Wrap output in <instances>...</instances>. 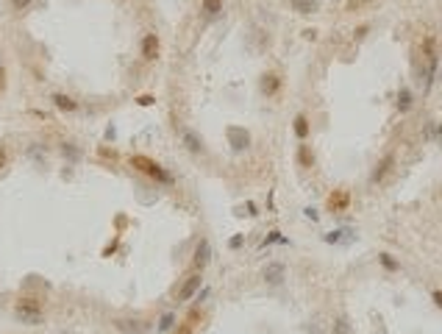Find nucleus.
<instances>
[{
    "mask_svg": "<svg viewBox=\"0 0 442 334\" xmlns=\"http://www.w3.org/2000/svg\"><path fill=\"white\" fill-rule=\"evenodd\" d=\"M131 165L137 167V170H142L145 175L156 179V181H170V173H167V170H161V165H156L153 159H148V156H134Z\"/></svg>",
    "mask_w": 442,
    "mask_h": 334,
    "instance_id": "f257e3e1",
    "label": "nucleus"
},
{
    "mask_svg": "<svg viewBox=\"0 0 442 334\" xmlns=\"http://www.w3.org/2000/svg\"><path fill=\"white\" fill-rule=\"evenodd\" d=\"M17 315L25 320V323H39L42 320V304L39 301H33V298H20V304H17Z\"/></svg>",
    "mask_w": 442,
    "mask_h": 334,
    "instance_id": "f03ea898",
    "label": "nucleus"
},
{
    "mask_svg": "<svg viewBox=\"0 0 442 334\" xmlns=\"http://www.w3.org/2000/svg\"><path fill=\"white\" fill-rule=\"evenodd\" d=\"M284 276H287V270H284V265H278V262H270L267 268L262 270V278L267 284H273V287H278V284L284 282Z\"/></svg>",
    "mask_w": 442,
    "mask_h": 334,
    "instance_id": "7ed1b4c3",
    "label": "nucleus"
},
{
    "mask_svg": "<svg viewBox=\"0 0 442 334\" xmlns=\"http://www.w3.org/2000/svg\"><path fill=\"white\" fill-rule=\"evenodd\" d=\"M159 50H161L159 37L156 33H145V39H142V59H148V61L159 59Z\"/></svg>",
    "mask_w": 442,
    "mask_h": 334,
    "instance_id": "20e7f679",
    "label": "nucleus"
},
{
    "mask_svg": "<svg viewBox=\"0 0 442 334\" xmlns=\"http://www.w3.org/2000/svg\"><path fill=\"white\" fill-rule=\"evenodd\" d=\"M178 134H181V139H183V145H187L189 153H203V139L192 131V128H178Z\"/></svg>",
    "mask_w": 442,
    "mask_h": 334,
    "instance_id": "39448f33",
    "label": "nucleus"
},
{
    "mask_svg": "<svg viewBox=\"0 0 442 334\" xmlns=\"http://www.w3.org/2000/svg\"><path fill=\"white\" fill-rule=\"evenodd\" d=\"M198 290H200V273H195V276H189L187 282L181 284V290H178V301H189V298H192Z\"/></svg>",
    "mask_w": 442,
    "mask_h": 334,
    "instance_id": "423d86ee",
    "label": "nucleus"
},
{
    "mask_svg": "<svg viewBox=\"0 0 442 334\" xmlns=\"http://www.w3.org/2000/svg\"><path fill=\"white\" fill-rule=\"evenodd\" d=\"M209 259H212V245H209V240H200L198 248H195V268L203 270L209 265Z\"/></svg>",
    "mask_w": 442,
    "mask_h": 334,
    "instance_id": "0eeeda50",
    "label": "nucleus"
},
{
    "mask_svg": "<svg viewBox=\"0 0 442 334\" xmlns=\"http://www.w3.org/2000/svg\"><path fill=\"white\" fill-rule=\"evenodd\" d=\"M281 90V76L278 73H264L262 76V92L264 95H278Z\"/></svg>",
    "mask_w": 442,
    "mask_h": 334,
    "instance_id": "6e6552de",
    "label": "nucleus"
},
{
    "mask_svg": "<svg viewBox=\"0 0 442 334\" xmlns=\"http://www.w3.org/2000/svg\"><path fill=\"white\" fill-rule=\"evenodd\" d=\"M392 165H395V153H386L384 159L376 165V170H373V181H384V175L392 170Z\"/></svg>",
    "mask_w": 442,
    "mask_h": 334,
    "instance_id": "1a4fd4ad",
    "label": "nucleus"
},
{
    "mask_svg": "<svg viewBox=\"0 0 442 334\" xmlns=\"http://www.w3.org/2000/svg\"><path fill=\"white\" fill-rule=\"evenodd\" d=\"M228 137H231V145H234V151H245L248 148V131H242V128H228Z\"/></svg>",
    "mask_w": 442,
    "mask_h": 334,
    "instance_id": "9d476101",
    "label": "nucleus"
},
{
    "mask_svg": "<svg viewBox=\"0 0 442 334\" xmlns=\"http://www.w3.org/2000/svg\"><path fill=\"white\" fill-rule=\"evenodd\" d=\"M289 6L298 11V14H315V11L320 9L317 0H289Z\"/></svg>",
    "mask_w": 442,
    "mask_h": 334,
    "instance_id": "9b49d317",
    "label": "nucleus"
},
{
    "mask_svg": "<svg viewBox=\"0 0 442 334\" xmlns=\"http://www.w3.org/2000/svg\"><path fill=\"white\" fill-rule=\"evenodd\" d=\"M331 334H353V326H351V320L348 318H337L334 320V326H331Z\"/></svg>",
    "mask_w": 442,
    "mask_h": 334,
    "instance_id": "f8f14e48",
    "label": "nucleus"
},
{
    "mask_svg": "<svg viewBox=\"0 0 442 334\" xmlns=\"http://www.w3.org/2000/svg\"><path fill=\"white\" fill-rule=\"evenodd\" d=\"M53 103H56V109H61V112H76V100L67 98V95H53Z\"/></svg>",
    "mask_w": 442,
    "mask_h": 334,
    "instance_id": "ddd939ff",
    "label": "nucleus"
},
{
    "mask_svg": "<svg viewBox=\"0 0 442 334\" xmlns=\"http://www.w3.org/2000/svg\"><path fill=\"white\" fill-rule=\"evenodd\" d=\"M348 201H351L348 192H337V195L328 198V209H334V212H337V209H345V206H348Z\"/></svg>",
    "mask_w": 442,
    "mask_h": 334,
    "instance_id": "4468645a",
    "label": "nucleus"
},
{
    "mask_svg": "<svg viewBox=\"0 0 442 334\" xmlns=\"http://www.w3.org/2000/svg\"><path fill=\"white\" fill-rule=\"evenodd\" d=\"M295 134L301 139L309 137V120H306V114H298V117H295Z\"/></svg>",
    "mask_w": 442,
    "mask_h": 334,
    "instance_id": "2eb2a0df",
    "label": "nucleus"
},
{
    "mask_svg": "<svg viewBox=\"0 0 442 334\" xmlns=\"http://www.w3.org/2000/svg\"><path fill=\"white\" fill-rule=\"evenodd\" d=\"M298 162H301V167H311V165H315V156H311L309 145H301V148H298Z\"/></svg>",
    "mask_w": 442,
    "mask_h": 334,
    "instance_id": "dca6fc26",
    "label": "nucleus"
},
{
    "mask_svg": "<svg viewBox=\"0 0 442 334\" xmlns=\"http://www.w3.org/2000/svg\"><path fill=\"white\" fill-rule=\"evenodd\" d=\"M200 6L206 14H220L223 11V0H200Z\"/></svg>",
    "mask_w": 442,
    "mask_h": 334,
    "instance_id": "f3484780",
    "label": "nucleus"
},
{
    "mask_svg": "<svg viewBox=\"0 0 442 334\" xmlns=\"http://www.w3.org/2000/svg\"><path fill=\"white\" fill-rule=\"evenodd\" d=\"M134 320H117V329L125 334H142V326H131Z\"/></svg>",
    "mask_w": 442,
    "mask_h": 334,
    "instance_id": "a211bd4d",
    "label": "nucleus"
},
{
    "mask_svg": "<svg viewBox=\"0 0 442 334\" xmlns=\"http://www.w3.org/2000/svg\"><path fill=\"white\" fill-rule=\"evenodd\" d=\"M398 106H400V109H409V90H403V92H400Z\"/></svg>",
    "mask_w": 442,
    "mask_h": 334,
    "instance_id": "6ab92c4d",
    "label": "nucleus"
},
{
    "mask_svg": "<svg viewBox=\"0 0 442 334\" xmlns=\"http://www.w3.org/2000/svg\"><path fill=\"white\" fill-rule=\"evenodd\" d=\"M173 320H175L173 315H164V318H161V323H159V329H161V331H167L170 326H173Z\"/></svg>",
    "mask_w": 442,
    "mask_h": 334,
    "instance_id": "aec40b11",
    "label": "nucleus"
},
{
    "mask_svg": "<svg viewBox=\"0 0 442 334\" xmlns=\"http://www.w3.org/2000/svg\"><path fill=\"white\" fill-rule=\"evenodd\" d=\"M11 6H14L17 11H25V9L31 6V0H11Z\"/></svg>",
    "mask_w": 442,
    "mask_h": 334,
    "instance_id": "412c9836",
    "label": "nucleus"
},
{
    "mask_svg": "<svg viewBox=\"0 0 442 334\" xmlns=\"http://www.w3.org/2000/svg\"><path fill=\"white\" fill-rule=\"evenodd\" d=\"M381 262H384V268H395V262H392V259H390V254H381Z\"/></svg>",
    "mask_w": 442,
    "mask_h": 334,
    "instance_id": "4be33fe9",
    "label": "nucleus"
},
{
    "mask_svg": "<svg viewBox=\"0 0 442 334\" xmlns=\"http://www.w3.org/2000/svg\"><path fill=\"white\" fill-rule=\"evenodd\" d=\"M303 37H306V39H317V31H315V28H306Z\"/></svg>",
    "mask_w": 442,
    "mask_h": 334,
    "instance_id": "5701e85b",
    "label": "nucleus"
},
{
    "mask_svg": "<svg viewBox=\"0 0 442 334\" xmlns=\"http://www.w3.org/2000/svg\"><path fill=\"white\" fill-rule=\"evenodd\" d=\"M431 298H434V304H437V306H442V292H439V290H434Z\"/></svg>",
    "mask_w": 442,
    "mask_h": 334,
    "instance_id": "b1692460",
    "label": "nucleus"
},
{
    "mask_svg": "<svg viewBox=\"0 0 442 334\" xmlns=\"http://www.w3.org/2000/svg\"><path fill=\"white\" fill-rule=\"evenodd\" d=\"M175 334H192V326H189V323H187V326H181V329L175 331Z\"/></svg>",
    "mask_w": 442,
    "mask_h": 334,
    "instance_id": "393cba45",
    "label": "nucleus"
},
{
    "mask_svg": "<svg viewBox=\"0 0 442 334\" xmlns=\"http://www.w3.org/2000/svg\"><path fill=\"white\" fill-rule=\"evenodd\" d=\"M3 165H6V148L0 145V170H3Z\"/></svg>",
    "mask_w": 442,
    "mask_h": 334,
    "instance_id": "a878e982",
    "label": "nucleus"
},
{
    "mask_svg": "<svg viewBox=\"0 0 442 334\" xmlns=\"http://www.w3.org/2000/svg\"><path fill=\"white\" fill-rule=\"evenodd\" d=\"M311 334H323V331L320 329H311Z\"/></svg>",
    "mask_w": 442,
    "mask_h": 334,
    "instance_id": "bb28decb",
    "label": "nucleus"
},
{
    "mask_svg": "<svg viewBox=\"0 0 442 334\" xmlns=\"http://www.w3.org/2000/svg\"><path fill=\"white\" fill-rule=\"evenodd\" d=\"M0 86H3V70H0Z\"/></svg>",
    "mask_w": 442,
    "mask_h": 334,
    "instance_id": "cd10ccee",
    "label": "nucleus"
}]
</instances>
